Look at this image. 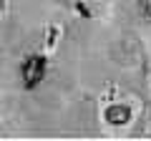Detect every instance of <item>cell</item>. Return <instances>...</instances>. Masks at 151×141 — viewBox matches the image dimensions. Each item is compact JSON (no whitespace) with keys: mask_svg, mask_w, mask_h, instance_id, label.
Masks as SVG:
<instances>
[{"mask_svg":"<svg viewBox=\"0 0 151 141\" xmlns=\"http://www.w3.org/2000/svg\"><path fill=\"white\" fill-rule=\"evenodd\" d=\"M43 73H45V60L40 55H33V58L25 60L23 65V81H25V88H33L43 81Z\"/></svg>","mask_w":151,"mask_h":141,"instance_id":"6da1fadb","label":"cell"},{"mask_svg":"<svg viewBox=\"0 0 151 141\" xmlns=\"http://www.w3.org/2000/svg\"><path fill=\"white\" fill-rule=\"evenodd\" d=\"M129 119H131L129 106H121V103H116V106H108V109H106V121H108V124H113V126L126 124Z\"/></svg>","mask_w":151,"mask_h":141,"instance_id":"7a4b0ae2","label":"cell"},{"mask_svg":"<svg viewBox=\"0 0 151 141\" xmlns=\"http://www.w3.org/2000/svg\"><path fill=\"white\" fill-rule=\"evenodd\" d=\"M0 5H3V0H0Z\"/></svg>","mask_w":151,"mask_h":141,"instance_id":"3957f363","label":"cell"}]
</instances>
